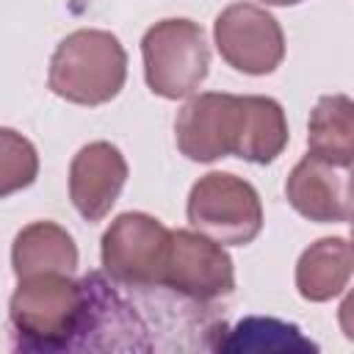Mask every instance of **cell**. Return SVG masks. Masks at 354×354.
Instances as JSON below:
<instances>
[{"mask_svg": "<svg viewBox=\"0 0 354 354\" xmlns=\"http://www.w3.org/2000/svg\"><path fill=\"white\" fill-rule=\"evenodd\" d=\"M11 329L22 348L58 351L86 346V329L91 321V285L69 274H36L22 277L11 304Z\"/></svg>", "mask_w": 354, "mask_h": 354, "instance_id": "6da1fadb", "label": "cell"}, {"mask_svg": "<svg viewBox=\"0 0 354 354\" xmlns=\"http://www.w3.org/2000/svg\"><path fill=\"white\" fill-rule=\"evenodd\" d=\"M127 77V53L108 30L69 33L50 58V91L75 105L111 102Z\"/></svg>", "mask_w": 354, "mask_h": 354, "instance_id": "7a4b0ae2", "label": "cell"}, {"mask_svg": "<svg viewBox=\"0 0 354 354\" xmlns=\"http://www.w3.org/2000/svg\"><path fill=\"white\" fill-rule=\"evenodd\" d=\"M144 77L163 100L191 97L207 77L210 50L205 33L191 19H160L141 39Z\"/></svg>", "mask_w": 354, "mask_h": 354, "instance_id": "3957f363", "label": "cell"}, {"mask_svg": "<svg viewBox=\"0 0 354 354\" xmlns=\"http://www.w3.org/2000/svg\"><path fill=\"white\" fill-rule=\"evenodd\" d=\"M188 221L194 230L224 246H246L263 230V205L252 183L230 171L199 177L188 194Z\"/></svg>", "mask_w": 354, "mask_h": 354, "instance_id": "277c9868", "label": "cell"}, {"mask_svg": "<svg viewBox=\"0 0 354 354\" xmlns=\"http://www.w3.org/2000/svg\"><path fill=\"white\" fill-rule=\"evenodd\" d=\"M171 230L147 213H122L102 235L100 257L105 274L130 288L163 285Z\"/></svg>", "mask_w": 354, "mask_h": 354, "instance_id": "5b68a950", "label": "cell"}, {"mask_svg": "<svg viewBox=\"0 0 354 354\" xmlns=\"http://www.w3.org/2000/svg\"><path fill=\"white\" fill-rule=\"evenodd\" d=\"M246 97L205 91L191 97L174 122L177 149L196 163H210L227 155H238L246 138Z\"/></svg>", "mask_w": 354, "mask_h": 354, "instance_id": "8992f818", "label": "cell"}, {"mask_svg": "<svg viewBox=\"0 0 354 354\" xmlns=\"http://www.w3.org/2000/svg\"><path fill=\"white\" fill-rule=\"evenodd\" d=\"M218 55L243 75H271L285 58L279 22L254 3H232L213 22Z\"/></svg>", "mask_w": 354, "mask_h": 354, "instance_id": "52a82bcc", "label": "cell"}, {"mask_svg": "<svg viewBox=\"0 0 354 354\" xmlns=\"http://www.w3.org/2000/svg\"><path fill=\"white\" fill-rule=\"evenodd\" d=\"M163 285L199 304H207L235 290V268L224 252V243L199 230H174Z\"/></svg>", "mask_w": 354, "mask_h": 354, "instance_id": "ba28073f", "label": "cell"}, {"mask_svg": "<svg viewBox=\"0 0 354 354\" xmlns=\"http://www.w3.org/2000/svg\"><path fill=\"white\" fill-rule=\"evenodd\" d=\"M285 196L310 221H346L354 216V166L307 152L288 174Z\"/></svg>", "mask_w": 354, "mask_h": 354, "instance_id": "9c48e42d", "label": "cell"}, {"mask_svg": "<svg viewBox=\"0 0 354 354\" xmlns=\"http://www.w3.org/2000/svg\"><path fill=\"white\" fill-rule=\"evenodd\" d=\"M124 183H127V160L108 141L86 144L72 158L69 199L86 221L105 218L116 205Z\"/></svg>", "mask_w": 354, "mask_h": 354, "instance_id": "30bf717a", "label": "cell"}, {"mask_svg": "<svg viewBox=\"0 0 354 354\" xmlns=\"http://www.w3.org/2000/svg\"><path fill=\"white\" fill-rule=\"evenodd\" d=\"M14 274H72L77 268V246L72 235L55 221H33L17 238L11 249Z\"/></svg>", "mask_w": 354, "mask_h": 354, "instance_id": "8fae6325", "label": "cell"}, {"mask_svg": "<svg viewBox=\"0 0 354 354\" xmlns=\"http://www.w3.org/2000/svg\"><path fill=\"white\" fill-rule=\"evenodd\" d=\"M354 277V249L343 238H318L296 263V288L307 301H329Z\"/></svg>", "mask_w": 354, "mask_h": 354, "instance_id": "7c38bea8", "label": "cell"}, {"mask_svg": "<svg viewBox=\"0 0 354 354\" xmlns=\"http://www.w3.org/2000/svg\"><path fill=\"white\" fill-rule=\"evenodd\" d=\"M307 147L313 155L354 163V100L326 94L315 102L307 124Z\"/></svg>", "mask_w": 354, "mask_h": 354, "instance_id": "4fadbf2b", "label": "cell"}, {"mask_svg": "<svg viewBox=\"0 0 354 354\" xmlns=\"http://www.w3.org/2000/svg\"><path fill=\"white\" fill-rule=\"evenodd\" d=\"M246 108H249V119H246V138H243L241 158L249 163L266 166V163L277 160L282 155V149L288 147L285 111L277 100L257 97V94L246 97Z\"/></svg>", "mask_w": 354, "mask_h": 354, "instance_id": "5bb4252c", "label": "cell"}, {"mask_svg": "<svg viewBox=\"0 0 354 354\" xmlns=\"http://www.w3.org/2000/svg\"><path fill=\"white\" fill-rule=\"evenodd\" d=\"M216 348L224 351H315V343L307 340L299 326L252 315L238 321L232 329H227V337L216 343Z\"/></svg>", "mask_w": 354, "mask_h": 354, "instance_id": "9a60e30c", "label": "cell"}, {"mask_svg": "<svg viewBox=\"0 0 354 354\" xmlns=\"http://www.w3.org/2000/svg\"><path fill=\"white\" fill-rule=\"evenodd\" d=\"M39 158L28 138L17 136L11 127L0 130V194L8 196L28 188L36 180Z\"/></svg>", "mask_w": 354, "mask_h": 354, "instance_id": "2e32d148", "label": "cell"}, {"mask_svg": "<svg viewBox=\"0 0 354 354\" xmlns=\"http://www.w3.org/2000/svg\"><path fill=\"white\" fill-rule=\"evenodd\" d=\"M337 321H340V329L348 340H354V288L346 293L340 310H337Z\"/></svg>", "mask_w": 354, "mask_h": 354, "instance_id": "e0dca14e", "label": "cell"}, {"mask_svg": "<svg viewBox=\"0 0 354 354\" xmlns=\"http://www.w3.org/2000/svg\"><path fill=\"white\" fill-rule=\"evenodd\" d=\"M260 3H266V6H296L301 0H260Z\"/></svg>", "mask_w": 354, "mask_h": 354, "instance_id": "ac0fdd59", "label": "cell"}, {"mask_svg": "<svg viewBox=\"0 0 354 354\" xmlns=\"http://www.w3.org/2000/svg\"><path fill=\"white\" fill-rule=\"evenodd\" d=\"M351 249H354V218H351Z\"/></svg>", "mask_w": 354, "mask_h": 354, "instance_id": "d6986e66", "label": "cell"}]
</instances>
